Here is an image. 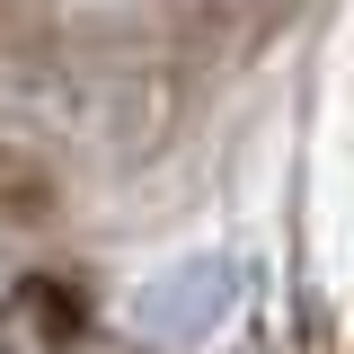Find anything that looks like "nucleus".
<instances>
[{"mask_svg": "<svg viewBox=\"0 0 354 354\" xmlns=\"http://www.w3.org/2000/svg\"><path fill=\"white\" fill-rule=\"evenodd\" d=\"M0 346H9V283H0Z\"/></svg>", "mask_w": 354, "mask_h": 354, "instance_id": "2", "label": "nucleus"}, {"mask_svg": "<svg viewBox=\"0 0 354 354\" xmlns=\"http://www.w3.org/2000/svg\"><path fill=\"white\" fill-rule=\"evenodd\" d=\"M239 310H248V266L239 257H186L133 292L142 337H160V346H213L239 328Z\"/></svg>", "mask_w": 354, "mask_h": 354, "instance_id": "1", "label": "nucleus"}]
</instances>
